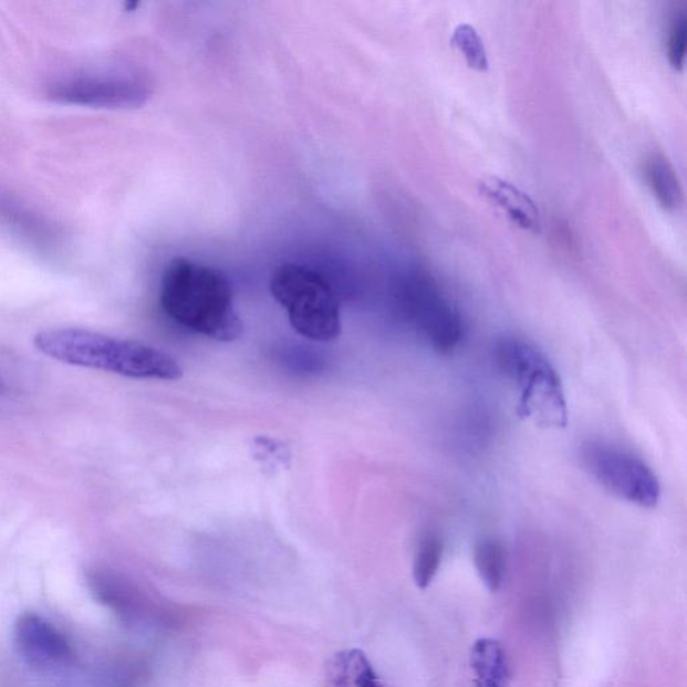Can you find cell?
<instances>
[{"instance_id":"cell-8","label":"cell","mask_w":687,"mask_h":687,"mask_svg":"<svg viewBox=\"0 0 687 687\" xmlns=\"http://www.w3.org/2000/svg\"><path fill=\"white\" fill-rule=\"evenodd\" d=\"M19 654L29 665L41 669L65 666L73 659L67 639L40 615L24 614L15 628Z\"/></svg>"},{"instance_id":"cell-2","label":"cell","mask_w":687,"mask_h":687,"mask_svg":"<svg viewBox=\"0 0 687 687\" xmlns=\"http://www.w3.org/2000/svg\"><path fill=\"white\" fill-rule=\"evenodd\" d=\"M33 342L42 355L73 367L143 381H179L183 377L181 365L169 353L135 340L80 327H61L37 333Z\"/></svg>"},{"instance_id":"cell-13","label":"cell","mask_w":687,"mask_h":687,"mask_svg":"<svg viewBox=\"0 0 687 687\" xmlns=\"http://www.w3.org/2000/svg\"><path fill=\"white\" fill-rule=\"evenodd\" d=\"M333 672L337 684L353 687H386L377 676L367 655L358 648L336 655Z\"/></svg>"},{"instance_id":"cell-11","label":"cell","mask_w":687,"mask_h":687,"mask_svg":"<svg viewBox=\"0 0 687 687\" xmlns=\"http://www.w3.org/2000/svg\"><path fill=\"white\" fill-rule=\"evenodd\" d=\"M643 173L658 204L667 211L678 210L683 205L684 191L672 163L662 155L648 156Z\"/></svg>"},{"instance_id":"cell-12","label":"cell","mask_w":687,"mask_h":687,"mask_svg":"<svg viewBox=\"0 0 687 687\" xmlns=\"http://www.w3.org/2000/svg\"><path fill=\"white\" fill-rule=\"evenodd\" d=\"M475 564L485 587L490 592L501 589L507 572V554L500 541L483 538L475 547Z\"/></svg>"},{"instance_id":"cell-10","label":"cell","mask_w":687,"mask_h":687,"mask_svg":"<svg viewBox=\"0 0 687 687\" xmlns=\"http://www.w3.org/2000/svg\"><path fill=\"white\" fill-rule=\"evenodd\" d=\"M476 687H509L510 669L506 648L491 638L478 639L471 648Z\"/></svg>"},{"instance_id":"cell-9","label":"cell","mask_w":687,"mask_h":687,"mask_svg":"<svg viewBox=\"0 0 687 687\" xmlns=\"http://www.w3.org/2000/svg\"><path fill=\"white\" fill-rule=\"evenodd\" d=\"M482 197L491 205L500 208L512 223L520 229L531 232H540L541 217L538 205L529 195L508 180L496 178L483 179L480 183Z\"/></svg>"},{"instance_id":"cell-6","label":"cell","mask_w":687,"mask_h":687,"mask_svg":"<svg viewBox=\"0 0 687 687\" xmlns=\"http://www.w3.org/2000/svg\"><path fill=\"white\" fill-rule=\"evenodd\" d=\"M398 298L409 323L435 352L450 355L462 343L461 313L430 274L420 270L407 274L400 282Z\"/></svg>"},{"instance_id":"cell-7","label":"cell","mask_w":687,"mask_h":687,"mask_svg":"<svg viewBox=\"0 0 687 687\" xmlns=\"http://www.w3.org/2000/svg\"><path fill=\"white\" fill-rule=\"evenodd\" d=\"M143 94V86L137 81L110 72L72 74L49 86V96L59 103L97 108L134 105Z\"/></svg>"},{"instance_id":"cell-15","label":"cell","mask_w":687,"mask_h":687,"mask_svg":"<svg viewBox=\"0 0 687 687\" xmlns=\"http://www.w3.org/2000/svg\"><path fill=\"white\" fill-rule=\"evenodd\" d=\"M451 43L464 55L471 69H475L477 72L488 71L489 59L487 48H485L482 38L475 28L468 23L459 24L454 30Z\"/></svg>"},{"instance_id":"cell-1","label":"cell","mask_w":687,"mask_h":687,"mask_svg":"<svg viewBox=\"0 0 687 687\" xmlns=\"http://www.w3.org/2000/svg\"><path fill=\"white\" fill-rule=\"evenodd\" d=\"M160 304L175 323L217 342H236L243 324L227 277L218 269L175 258L164 270Z\"/></svg>"},{"instance_id":"cell-14","label":"cell","mask_w":687,"mask_h":687,"mask_svg":"<svg viewBox=\"0 0 687 687\" xmlns=\"http://www.w3.org/2000/svg\"><path fill=\"white\" fill-rule=\"evenodd\" d=\"M444 543L437 534H427L420 541L418 550H416L413 576L416 587L426 590L437 576L440 563H443Z\"/></svg>"},{"instance_id":"cell-3","label":"cell","mask_w":687,"mask_h":687,"mask_svg":"<svg viewBox=\"0 0 687 687\" xmlns=\"http://www.w3.org/2000/svg\"><path fill=\"white\" fill-rule=\"evenodd\" d=\"M498 368L519 389L517 413L545 428L569 425L563 382L543 352L524 339L506 336L496 343Z\"/></svg>"},{"instance_id":"cell-5","label":"cell","mask_w":687,"mask_h":687,"mask_svg":"<svg viewBox=\"0 0 687 687\" xmlns=\"http://www.w3.org/2000/svg\"><path fill=\"white\" fill-rule=\"evenodd\" d=\"M579 457L585 471L608 493L636 507H657L658 477L632 451L601 440H587L580 446Z\"/></svg>"},{"instance_id":"cell-4","label":"cell","mask_w":687,"mask_h":687,"mask_svg":"<svg viewBox=\"0 0 687 687\" xmlns=\"http://www.w3.org/2000/svg\"><path fill=\"white\" fill-rule=\"evenodd\" d=\"M270 292L285 309L290 325L313 342H332L342 333V314L335 290L316 270L283 263L270 280Z\"/></svg>"},{"instance_id":"cell-16","label":"cell","mask_w":687,"mask_h":687,"mask_svg":"<svg viewBox=\"0 0 687 687\" xmlns=\"http://www.w3.org/2000/svg\"><path fill=\"white\" fill-rule=\"evenodd\" d=\"M687 49V15L686 11H678L673 15L667 30L666 52L670 65L683 71Z\"/></svg>"}]
</instances>
